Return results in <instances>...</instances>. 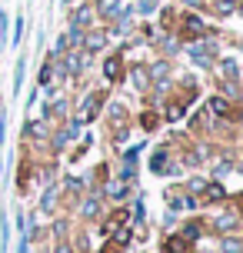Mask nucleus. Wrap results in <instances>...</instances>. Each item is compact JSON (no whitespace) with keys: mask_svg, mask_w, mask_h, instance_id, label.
<instances>
[{"mask_svg":"<svg viewBox=\"0 0 243 253\" xmlns=\"http://www.w3.org/2000/svg\"><path fill=\"white\" fill-rule=\"evenodd\" d=\"M213 53H217V47H213V43H193V47H190V57L200 63V67H206V63L213 60Z\"/></svg>","mask_w":243,"mask_h":253,"instance_id":"obj_1","label":"nucleus"},{"mask_svg":"<svg viewBox=\"0 0 243 253\" xmlns=\"http://www.w3.org/2000/svg\"><path fill=\"white\" fill-rule=\"evenodd\" d=\"M100 100H103V93H93V97H90L87 103H83V110H80V124H83V120H93V117H97V110H100Z\"/></svg>","mask_w":243,"mask_h":253,"instance_id":"obj_2","label":"nucleus"},{"mask_svg":"<svg viewBox=\"0 0 243 253\" xmlns=\"http://www.w3.org/2000/svg\"><path fill=\"white\" fill-rule=\"evenodd\" d=\"M200 34H203V20L190 13V17L183 20V37H187V40H193V37H200Z\"/></svg>","mask_w":243,"mask_h":253,"instance_id":"obj_3","label":"nucleus"},{"mask_svg":"<svg viewBox=\"0 0 243 253\" xmlns=\"http://www.w3.org/2000/svg\"><path fill=\"white\" fill-rule=\"evenodd\" d=\"M210 110L217 117H230V103L223 100V97H213V100H210Z\"/></svg>","mask_w":243,"mask_h":253,"instance_id":"obj_4","label":"nucleus"},{"mask_svg":"<svg viewBox=\"0 0 243 253\" xmlns=\"http://www.w3.org/2000/svg\"><path fill=\"white\" fill-rule=\"evenodd\" d=\"M103 74H107V80H117L120 77V57H110L107 67H103Z\"/></svg>","mask_w":243,"mask_h":253,"instance_id":"obj_5","label":"nucleus"},{"mask_svg":"<svg viewBox=\"0 0 243 253\" xmlns=\"http://www.w3.org/2000/svg\"><path fill=\"white\" fill-rule=\"evenodd\" d=\"M187 250V240H183V237H170V240H166V253H183Z\"/></svg>","mask_w":243,"mask_h":253,"instance_id":"obj_6","label":"nucleus"},{"mask_svg":"<svg viewBox=\"0 0 243 253\" xmlns=\"http://www.w3.org/2000/svg\"><path fill=\"white\" fill-rule=\"evenodd\" d=\"M203 193H206V200H223V187L220 183H206Z\"/></svg>","mask_w":243,"mask_h":253,"instance_id":"obj_7","label":"nucleus"},{"mask_svg":"<svg viewBox=\"0 0 243 253\" xmlns=\"http://www.w3.org/2000/svg\"><path fill=\"white\" fill-rule=\"evenodd\" d=\"M180 237H183V240H187V243H190V240H197V237H200V227H197V223H187Z\"/></svg>","mask_w":243,"mask_h":253,"instance_id":"obj_8","label":"nucleus"},{"mask_svg":"<svg viewBox=\"0 0 243 253\" xmlns=\"http://www.w3.org/2000/svg\"><path fill=\"white\" fill-rule=\"evenodd\" d=\"M163 164H166V150H157L154 160H150V170H163Z\"/></svg>","mask_w":243,"mask_h":253,"instance_id":"obj_9","label":"nucleus"},{"mask_svg":"<svg viewBox=\"0 0 243 253\" xmlns=\"http://www.w3.org/2000/svg\"><path fill=\"white\" fill-rule=\"evenodd\" d=\"M67 67H70V70H80V67H83V53H70V57H67Z\"/></svg>","mask_w":243,"mask_h":253,"instance_id":"obj_10","label":"nucleus"},{"mask_svg":"<svg viewBox=\"0 0 243 253\" xmlns=\"http://www.w3.org/2000/svg\"><path fill=\"white\" fill-rule=\"evenodd\" d=\"M223 253H243V243L240 240H223Z\"/></svg>","mask_w":243,"mask_h":253,"instance_id":"obj_11","label":"nucleus"},{"mask_svg":"<svg viewBox=\"0 0 243 253\" xmlns=\"http://www.w3.org/2000/svg\"><path fill=\"white\" fill-rule=\"evenodd\" d=\"M103 43H107V40H103V34H93V37H87V47H90V50H100Z\"/></svg>","mask_w":243,"mask_h":253,"instance_id":"obj_12","label":"nucleus"},{"mask_svg":"<svg viewBox=\"0 0 243 253\" xmlns=\"http://www.w3.org/2000/svg\"><path fill=\"white\" fill-rule=\"evenodd\" d=\"M97 213V200H93V197H90L87 203H83V216H93Z\"/></svg>","mask_w":243,"mask_h":253,"instance_id":"obj_13","label":"nucleus"},{"mask_svg":"<svg viewBox=\"0 0 243 253\" xmlns=\"http://www.w3.org/2000/svg\"><path fill=\"white\" fill-rule=\"evenodd\" d=\"M140 124H143V130H154V126H157V117H154V114H143Z\"/></svg>","mask_w":243,"mask_h":253,"instance_id":"obj_14","label":"nucleus"},{"mask_svg":"<svg viewBox=\"0 0 243 253\" xmlns=\"http://www.w3.org/2000/svg\"><path fill=\"white\" fill-rule=\"evenodd\" d=\"M87 17H90V10H77V17H74V27H83V24H87Z\"/></svg>","mask_w":243,"mask_h":253,"instance_id":"obj_15","label":"nucleus"},{"mask_svg":"<svg viewBox=\"0 0 243 253\" xmlns=\"http://www.w3.org/2000/svg\"><path fill=\"white\" fill-rule=\"evenodd\" d=\"M217 227H220V230H230V227H233V216H230V213H227V216H220V220H217Z\"/></svg>","mask_w":243,"mask_h":253,"instance_id":"obj_16","label":"nucleus"},{"mask_svg":"<svg viewBox=\"0 0 243 253\" xmlns=\"http://www.w3.org/2000/svg\"><path fill=\"white\" fill-rule=\"evenodd\" d=\"M154 10H157L154 0H143V3H140V13H154Z\"/></svg>","mask_w":243,"mask_h":253,"instance_id":"obj_17","label":"nucleus"},{"mask_svg":"<svg viewBox=\"0 0 243 253\" xmlns=\"http://www.w3.org/2000/svg\"><path fill=\"white\" fill-rule=\"evenodd\" d=\"M220 13H233V0H220Z\"/></svg>","mask_w":243,"mask_h":253,"instance_id":"obj_18","label":"nucleus"},{"mask_svg":"<svg viewBox=\"0 0 243 253\" xmlns=\"http://www.w3.org/2000/svg\"><path fill=\"white\" fill-rule=\"evenodd\" d=\"M163 74H166V67H163V63H157V67H154V77H157V80H163Z\"/></svg>","mask_w":243,"mask_h":253,"instance_id":"obj_19","label":"nucleus"},{"mask_svg":"<svg viewBox=\"0 0 243 253\" xmlns=\"http://www.w3.org/2000/svg\"><path fill=\"white\" fill-rule=\"evenodd\" d=\"M57 253H70V247H60V250H57Z\"/></svg>","mask_w":243,"mask_h":253,"instance_id":"obj_20","label":"nucleus"},{"mask_svg":"<svg viewBox=\"0 0 243 253\" xmlns=\"http://www.w3.org/2000/svg\"><path fill=\"white\" fill-rule=\"evenodd\" d=\"M187 3H197V0H187Z\"/></svg>","mask_w":243,"mask_h":253,"instance_id":"obj_21","label":"nucleus"}]
</instances>
